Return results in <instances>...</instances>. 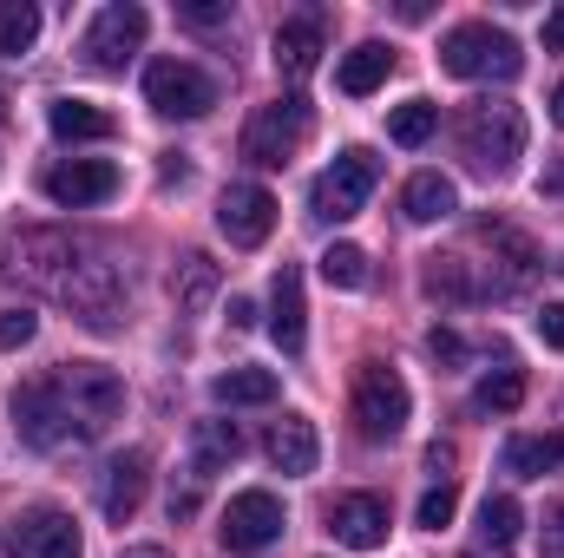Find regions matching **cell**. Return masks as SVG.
Here are the masks:
<instances>
[{
  "mask_svg": "<svg viewBox=\"0 0 564 558\" xmlns=\"http://www.w3.org/2000/svg\"><path fill=\"white\" fill-rule=\"evenodd\" d=\"M144 33H151V13H144L139 0H112V7H99L93 26L79 33V60H86L93 73H126V60L144 46Z\"/></svg>",
  "mask_w": 564,
  "mask_h": 558,
  "instance_id": "ba28073f",
  "label": "cell"
},
{
  "mask_svg": "<svg viewBox=\"0 0 564 558\" xmlns=\"http://www.w3.org/2000/svg\"><path fill=\"white\" fill-rule=\"evenodd\" d=\"M426 289H433L440 302H486V296H492V277H486L473 257L446 250V257H426Z\"/></svg>",
  "mask_w": 564,
  "mask_h": 558,
  "instance_id": "ffe728a7",
  "label": "cell"
},
{
  "mask_svg": "<svg viewBox=\"0 0 564 558\" xmlns=\"http://www.w3.org/2000/svg\"><path fill=\"white\" fill-rule=\"evenodd\" d=\"M479 237H486V250H492V264H499V289L532 282V270H539V250H532V237H525V230H512V224L486 217V224H479Z\"/></svg>",
  "mask_w": 564,
  "mask_h": 558,
  "instance_id": "44dd1931",
  "label": "cell"
},
{
  "mask_svg": "<svg viewBox=\"0 0 564 558\" xmlns=\"http://www.w3.org/2000/svg\"><path fill=\"white\" fill-rule=\"evenodd\" d=\"M308 132H315V112H308L302 93H289L276 106H257V112H250V126H243V158H250L257 171H276V164H289V158L302 151Z\"/></svg>",
  "mask_w": 564,
  "mask_h": 558,
  "instance_id": "52a82bcc",
  "label": "cell"
},
{
  "mask_svg": "<svg viewBox=\"0 0 564 558\" xmlns=\"http://www.w3.org/2000/svg\"><path fill=\"white\" fill-rule=\"evenodd\" d=\"M270 335L282 342V355H302L308 348V302H302V270L282 264L270 282Z\"/></svg>",
  "mask_w": 564,
  "mask_h": 558,
  "instance_id": "2e32d148",
  "label": "cell"
},
{
  "mask_svg": "<svg viewBox=\"0 0 564 558\" xmlns=\"http://www.w3.org/2000/svg\"><path fill=\"white\" fill-rule=\"evenodd\" d=\"M558 270H564V264H558Z\"/></svg>",
  "mask_w": 564,
  "mask_h": 558,
  "instance_id": "bcb514c9",
  "label": "cell"
},
{
  "mask_svg": "<svg viewBox=\"0 0 564 558\" xmlns=\"http://www.w3.org/2000/svg\"><path fill=\"white\" fill-rule=\"evenodd\" d=\"M519 401H525V368H512V362L492 368V375L473 388V408H479V415H512Z\"/></svg>",
  "mask_w": 564,
  "mask_h": 558,
  "instance_id": "f546056e",
  "label": "cell"
},
{
  "mask_svg": "<svg viewBox=\"0 0 564 558\" xmlns=\"http://www.w3.org/2000/svg\"><path fill=\"white\" fill-rule=\"evenodd\" d=\"M13 433L40 453L66 447L73 440V420H66V395H59V375H33L13 388Z\"/></svg>",
  "mask_w": 564,
  "mask_h": 558,
  "instance_id": "30bf717a",
  "label": "cell"
},
{
  "mask_svg": "<svg viewBox=\"0 0 564 558\" xmlns=\"http://www.w3.org/2000/svg\"><path fill=\"white\" fill-rule=\"evenodd\" d=\"M388 73H394V46H381V40H361L355 53H341V66H335V86H341L348 99H368V93H381V86H388Z\"/></svg>",
  "mask_w": 564,
  "mask_h": 558,
  "instance_id": "7402d4cb",
  "label": "cell"
},
{
  "mask_svg": "<svg viewBox=\"0 0 564 558\" xmlns=\"http://www.w3.org/2000/svg\"><path fill=\"white\" fill-rule=\"evenodd\" d=\"M440 66H446L453 79H519L525 53H519V40H512L506 26L466 20V26H453V33L440 40Z\"/></svg>",
  "mask_w": 564,
  "mask_h": 558,
  "instance_id": "3957f363",
  "label": "cell"
},
{
  "mask_svg": "<svg viewBox=\"0 0 564 558\" xmlns=\"http://www.w3.org/2000/svg\"><path fill=\"white\" fill-rule=\"evenodd\" d=\"M46 126H53V139H66V144L112 139V132H119L112 112H99L93 99H53V106H46Z\"/></svg>",
  "mask_w": 564,
  "mask_h": 558,
  "instance_id": "cb8c5ba5",
  "label": "cell"
},
{
  "mask_svg": "<svg viewBox=\"0 0 564 558\" xmlns=\"http://www.w3.org/2000/svg\"><path fill=\"white\" fill-rule=\"evenodd\" d=\"M545 53H564V7L545 13Z\"/></svg>",
  "mask_w": 564,
  "mask_h": 558,
  "instance_id": "60d3db41",
  "label": "cell"
},
{
  "mask_svg": "<svg viewBox=\"0 0 564 558\" xmlns=\"http://www.w3.org/2000/svg\"><path fill=\"white\" fill-rule=\"evenodd\" d=\"M126 558H164V552H158V546H132Z\"/></svg>",
  "mask_w": 564,
  "mask_h": 558,
  "instance_id": "ee69618b",
  "label": "cell"
},
{
  "mask_svg": "<svg viewBox=\"0 0 564 558\" xmlns=\"http://www.w3.org/2000/svg\"><path fill=\"white\" fill-rule=\"evenodd\" d=\"M40 40V7L33 0H0V60H20Z\"/></svg>",
  "mask_w": 564,
  "mask_h": 558,
  "instance_id": "4dcf8cb0",
  "label": "cell"
},
{
  "mask_svg": "<svg viewBox=\"0 0 564 558\" xmlns=\"http://www.w3.org/2000/svg\"><path fill=\"white\" fill-rule=\"evenodd\" d=\"M270 53H276L282 79H308V73L322 66V13H295V20H282Z\"/></svg>",
  "mask_w": 564,
  "mask_h": 558,
  "instance_id": "d6986e66",
  "label": "cell"
},
{
  "mask_svg": "<svg viewBox=\"0 0 564 558\" xmlns=\"http://www.w3.org/2000/svg\"><path fill=\"white\" fill-rule=\"evenodd\" d=\"M237 453H243L237 427H230V420H204V427H197V460H191V473H197V480H210V473H217V466H230Z\"/></svg>",
  "mask_w": 564,
  "mask_h": 558,
  "instance_id": "f1b7e54d",
  "label": "cell"
},
{
  "mask_svg": "<svg viewBox=\"0 0 564 558\" xmlns=\"http://www.w3.org/2000/svg\"><path fill=\"white\" fill-rule=\"evenodd\" d=\"M539 558H564V500L545 513V533H539Z\"/></svg>",
  "mask_w": 564,
  "mask_h": 558,
  "instance_id": "8d00e7d4",
  "label": "cell"
},
{
  "mask_svg": "<svg viewBox=\"0 0 564 558\" xmlns=\"http://www.w3.org/2000/svg\"><path fill=\"white\" fill-rule=\"evenodd\" d=\"M401 211H408L414 224H440V217L459 211V191H453V178H440V171H414L408 191H401Z\"/></svg>",
  "mask_w": 564,
  "mask_h": 558,
  "instance_id": "d4e9b609",
  "label": "cell"
},
{
  "mask_svg": "<svg viewBox=\"0 0 564 558\" xmlns=\"http://www.w3.org/2000/svg\"><path fill=\"white\" fill-rule=\"evenodd\" d=\"M53 375H59V395H66L73 440H99L112 420L126 415V382H119L106 362H66V368H53Z\"/></svg>",
  "mask_w": 564,
  "mask_h": 558,
  "instance_id": "277c9868",
  "label": "cell"
},
{
  "mask_svg": "<svg viewBox=\"0 0 564 558\" xmlns=\"http://www.w3.org/2000/svg\"><path fill=\"white\" fill-rule=\"evenodd\" d=\"M210 395H217L224 408H270V401H276V375H270V368H230V375L210 382Z\"/></svg>",
  "mask_w": 564,
  "mask_h": 558,
  "instance_id": "4316f807",
  "label": "cell"
},
{
  "mask_svg": "<svg viewBox=\"0 0 564 558\" xmlns=\"http://www.w3.org/2000/svg\"><path fill=\"white\" fill-rule=\"evenodd\" d=\"M453 513H459V493H453V486H426V493H421V506H414V519H421L426 533L453 526Z\"/></svg>",
  "mask_w": 564,
  "mask_h": 558,
  "instance_id": "836d02e7",
  "label": "cell"
},
{
  "mask_svg": "<svg viewBox=\"0 0 564 558\" xmlns=\"http://www.w3.org/2000/svg\"><path fill=\"white\" fill-rule=\"evenodd\" d=\"M328 533L348 552H375V546H388V506L375 493H341V500H328Z\"/></svg>",
  "mask_w": 564,
  "mask_h": 558,
  "instance_id": "9a60e30c",
  "label": "cell"
},
{
  "mask_svg": "<svg viewBox=\"0 0 564 558\" xmlns=\"http://www.w3.org/2000/svg\"><path fill=\"white\" fill-rule=\"evenodd\" d=\"M348 408H355V427H361V440H401V427L414 415V395H408V382L388 368V362H361L355 368V395H348Z\"/></svg>",
  "mask_w": 564,
  "mask_h": 558,
  "instance_id": "5b68a950",
  "label": "cell"
},
{
  "mask_svg": "<svg viewBox=\"0 0 564 558\" xmlns=\"http://www.w3.org/2000/svg\"><path fill=\"white\" fill-rule=\"evenodd\" d=\"M545 191H552V197H564V164H558V171H545Z\"/></svg>",
  "mask_w": 564,
  "mask_h": 558,
  "instance_id": "b9f144b4",
  "label": "cell"
},
{
  "mask_svg": "<svg viewBox=\"0 0 564 558\" xmlns=\"http://www.w3.org/2000/svg\"><path fill=\"white\" fill-rule=\"evenodd\" d=\"M499 460H506L512 480H545V473L564 466V433H512Z\"/></svg>",
  "mask_w": 564,
  "mask_h": 558,
  "instance_id": "603a6c76",
  "label": "cell"
},
{
  "mask_svg": "<svg viewBox=\"0 0 564 558\" xmlns=\"http://www.w3.org/2000/svg\"><path fill=\"white\" fill-rule=\"evenodd\" d=\"M217 264L204 257V250H191V257H177V270H171V302L184 309V315H204L210 309V296H217Z\"/></svg>",
  "mask_w": 564,
  "mask_h": 558,
  "instance_id": "484cf974",
  "label": "cell"
},
{
  "mask_svg": "<svg viewBox=\"0 0 564 558\" xmlns=\"http://www.w3.org/2000/svg\"><path fill=\"white\" fill-rule=\"evenodd\" d=\"M453 466H459V447H453V440H433V447H426V473H433V486H453Z\"/></svg>",
  "mask_w": 564,
  "mask_h": 558,
  "instance_id": "d590c367",
  "label": "cell"
},
{
  "mask_svg": "<svg viewBox=\"0 0 564 558\" xmlns=\"http://www.w3.org/2000/svg\"><path fill=\"white\" fill-rule=\"evenodd\" d=\"M0 112H7V93H0Z\"/></svg>",
  "mask_w": 564,
  "mask_h": 558,
  "instance_id": "f6af8a7d",
  "label": "cell"
},
{
  "mask_svg": "<svg viewBox=\"0 0 564 558\" xmlns=\"http://www.w3.org/2000/svg\"><path fill=\"white\" fill-rule=\"evenodd\" d=\"M144 486H151V460H144L139 447H126V453L106 466V486H99V506H106L112 526H126L144 506Z\"/></svg>",
  "mask_w": 564,
  "mask_h": 558,
  "instance_id": "e0dca14e",
  "label": "cell"
},
{
  "mask_svg": "<svg viewBox=\"0 0 564 558\" xmlns=\"http://www.w3.org/2000/svg\"><path fill=\"white\" fill-rule=\"evenodd\" d=\"M433 132H440V106H433V99H408V106H394V112H388V139L408 144V151L426 144Z\"/></svg>",
  "mask_w": 564,
  "mask_h": 558,
  "instance_id": "1f68e13d",
  "label": "cell"
},
{
  "mask_svg": "<svg viewBox=\"0 0 564 558\" xmlns=\"http://www.w3.org/2000/svg\"><path fill=\"white\" fill-rule=\"evenodd\" d=\"M519 533H525L519 500H512V493H486V506H479V546H486V552H506Z\"/></svg>",
  "mask_w": 564,
  "mask_h": 558,
  "instance_id": "83f0119b",
  "label": "cell"
},
{
  "mask_svg": "<svg viewBox=\"0 0 564 558\" xmlns=\"http://www.w3.org/2000/svg\"><path fill=\"white\" fill-rule=\"evenodd\" d=\"M217 230L237 244V250H257L270 230H276V197L263 184H230L217 197Z\"/></svg>",
  "mask_w": 564,
  "mask_h": 558,
  "instance_id": "5bb4252c",
  "label": "cell"
},
{
  "mask_svg": "<svg viewBox=\"0 0 564 558\" xmlns=\"http://www.w3.org/2000/svg\"><path fill=\"white\" fill-rule=\"evenodd\" d=\"M552 126H558V132H564V86H558V93H552Z\"/></svg>",
  "mask_w": 564,
  "mask_h": 558,
  "instance_id": "7bdbcfd3",
  "label": "cell"
},
{
  "mask_svg": "<svg viewBox=\"0 0 564 558\" xmlns=\"http://www.w3.org/2000/svg\"><path fill=\"white\" fill-rule=\"evenodd\" d=\"M539 335H545V348H564V302L539 309Z\"/></svg>",
  "mask_w": 564,
  "mask_h": 558,
  "instance_id": "f35d334b",
  "label": "cell"
},
{
  "mask_svg": "<svg viewBox=\"0 0 564 558\" xmlns=\"http://www.w3.org/2000/svg\"><path fill=\"white\" fill-rule=\"evenodd\" d=\"M426 348H433V362H466V342H459L453 329H433V335H426Z\"/></svg>",
  "mask_w": 564,
  "mask_h": 558,
  "instance_id": "74e56055",
  "label": "cell"
},
{
  "mask_svg": "<svg viewBox=\"0 0 564 558\" xmlns=\"http://www.w3.org/2000/svg\"><path fill=\"white\" fill-rule=\"evenodd\" d=\"M224 13H230L224 0H191V7H184V20H197V26H210V20H224Z\"/></svg>",
  "mask_w": 564,
  "mask_h": 558,
  "instance_id": "ab89813d",
  "label": "cell"
},
{
  "mask_svg": "<svg viewBox=\"0 0 564 558\" xmlns=\"http://www.w3.org/2000/svg\"><path fill=\"white\" fill-rule=\"evenodd\" d=\"M7 277H20L26 289L66 302L86 329H119L126 322V277L119 264H106L93 244L66 237V230H20L7 244Z\"/></svg>",
  "mask_w": 564,
  "mask_h": 558,
  "instance_id": "6da1fadb",
  "label": "cell"
},
{
  "mask_svg": "<svg viewBox=\"0 0 564 558\" xmlns=\"http://www.w3.org/2000/svg\"><path fill=\"white\" fill-rule=\"evenodd\" d=\"M263 453H270V466L289 473V480H302V473H315V460H322V440H315V420L302 415H282L270 427V440H263Z\"/></svg>",
  "mask_w": 564,
  "mask_h": 558,
  "instance_id": "ac0fdd59",
  "label": "cell"
},
{
  "mask_svg": "<svg viewBox=\"0 0 564 558\" xmlns=\"http://www.w3.org/2000/svg\"><path fill=\"white\" fill-rule=\"evenodd\" d=\"M144 106L164 119H204L217 106V79L191 60H151L144 66Z\"/></svg>",
  "mask_w": 564,
  "mask_h": 558,
  "instance_id": "9c48e42d",
  "label": "cell"
},
{
  "mask_svg": "<svg viewBox=\"0 0 564 558\" xmlns=\"http://www.w3.org/2000/svg\"><path fill=\"white\" fill-rule=\"evenodd\" d=\"M40 335V315L33 309H0V348H26Z\"/></svg>",
  "mask_w": 564,
  "mask_h": 558,
  "instance_id": "e575fe53",
  "label": "cell"
},
{
  "mask_svg": "<svg viewBox=\"0 0 564 558\" xmlns=\"http://www.w3.org/2000/svg\"><path fill=\"white\" fill-rule=\"evenodd\" d=\"M217 533H224V546H230V552H263V546H276V539H282V500L270 493V486L237 493Z\"/></svg>",
  "mask_w": 564,
  "mask_h": 558,
  "instance_id": "7c38bea8",
  "label": "cell"
},
{
  "mask_svg": "<svg viewBox=\"0 0 564 558\" xmlns=\"http://www.w3.org/2000/svg\"><path fill=\"white\" fill-rule=\"evenodd\" d=\"M459 158L479 171V178H506L519 158H525V112L512 99H473L453 126Z\"/></svg>",
  "mask_w": 564,
  "mask_h": 558,
  "instance_id": "7a4b0ae2",
  "label": "cell"
},
{
  "mask_svg": "<svg viewBox=\"0 0 564 558\" xmlns=\"http://www.w3.org/2000/svg\"><path fill=\"white\" fill-rule=\"evenodd\" d=\"M79 526H73V513H59V506H33V513H20L13 519V533H7V558H79Z\"/></svg>",
  "mask_w": 564,
  "mask_h": 558,
  "instance_id": "8fae6325",
  "label": "cell"
},
{
  "mask_svg": "<svg viewBox=\"0 0 564 558\" xmlns=\"http://www.w3.org/2000/svg\"><path fill=\"white\" fill-rule=\"evenodd\" d=\"M322 277L335 289H368V250L361 244H328L322 250Z\"/></svg>",
  "mask_w": 564,
  "mask_h": 558,
  "instance_id": "d6a6232c",
  "label": "cell"
},
{
  "mask_svg": "<svg viewBox=\"0 0 564 558\" xmlns=\"http://www.w3.org/2000/svg\"><path fill=\"white\" fill-rule=\"evenodd\" d=\"M375 184H381V158H375L368 144H348V151L315 178L308 204H315V217H322V224H348V217H361V211H368Z\"/></svg>",
  "mask_w": 564,
  "mask_h": 558,
  "instance_id": "8992f818",
  "label": "cell"
},
{
  "mask_svg": "<svg viewBox=\"0 0 564 558\" xmlns=\"http://www.w3.org/2000/svg\"><path fill=\"white\" fill-rule=\"evenodd\" d=\"M119 191V164H106V158H59L53 171H46V197L59 204V211H93V204H106Z\"/></svg>",
  "mask_w": 564,
  "mask_h": 558,
  "instance_id": "4fadbf2b",
  "label": "cell"
}]
</instances>
